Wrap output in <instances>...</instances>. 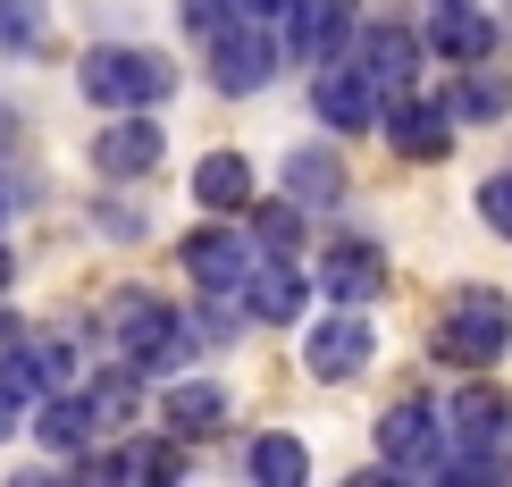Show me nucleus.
I'll return each instance as SVG.
<instances>
[{"label":"nucleus","instance_id":"nucleus-1","mask_svg":"<svg viewBox=\"0 0 512 487\" xmlns=\"http://www.w3.org/2000/svg\"><path fill=\"white\" fill-rule=\"evenodd\" d=\"M76 93L93 110H160L177 93V59L168 51H143V42H93L76 59Z\"/></svg>","mask_w":512,"mask_h":487},{"label":"nucleus","instance_id":"nucleus-2","mask_svg":"<svg viewBox=\"0 0 512 487\" xmlns=\"http://www.w3.org/2000/svg\"><path fill=\"white\" fill-rule=\"evenodd\" d=\"M110 336H118V362H135L143 378H177L194 362V328H185L177 303H160V294H118L110 303Z\"/></svg>","mask_w":512,"mask_h":487},{"label":"nucleus","instance_id":"nucleus-3","mask_svg":"<svg viewBox=\"0 0 512 487\" xmlns=\"http://www.w3.org/2000/svg\"><path fill=\"white\" fill-rule=\"evenodd\" d=\"M504 345H512V303H504L496 286H462L454 303H445V320H437V362L487 370Z\"/></svg>","mask_w":512,"mask_h":487},{"label":"nucleus","instance_id":"nucleus-4","mask_svg":"<svg viewBox=\"0 0 512 487\" xmlns=\"http://www.w3.org/2000/svg\"><path fill=\"white\" fill-rule=\"evenodd\" d=\"M202 59H210V84H219V93H261L286 51H277V26H261V17H236V26L202 34Z\"/></svg>","mask_w":512,"mask_h":487},{"label":"nucleus","instance_id":"nucleus-5","mask_svg":"<svg viewBox=\"0 0 512 487\" xmlns=\"http://www.w3.org/2000/svg\"><path fill=\"white\" fill-rule=\"evenodd\" d=\"M160 160H168V135L152 110H110V126L93 135V177H110V185H143Z\"/></svg>","mask_w":512,"mask_h":487},{"label":"nucleus","instance_id":"nucleus-6","mask_svg":"<svg viewBox=\"0 0 512 487\" xmlns=\"http://www.w3.org/2000/svg\"><path fill=\"white\" fill-rule=\"evenodd\" d=\"M378 462H387L395 479L445 471V420H437V404H395L387 420H378Z\"/></svg>","mask_w":512,"mask_h":487},{"label":"nucleus","instance_id":"nucleus-7","mask_svg":"<svg viewBox=\"0 0 512 487\" xmlns=\"http://www.w3.org/2000/svg\"><path fill=\"white\" fill-rule=\"evenodd\" d=\"M177 261H185V278H194L202 294H244V278H252V261H261V252H252V236L244 227H194V236L177 244Z\"/></svg>","mask_w":512,"mask_h":487},{"label":"nucleus","instance_id":"nucleus-8","mask_svg":"<svg viewBox=\"0 0 512 487\" xmlns=\"http://www.w3.org/2000/svg\"><path fill=\"white\" fill-rule=\"evenodd\" d=\"M311 110H319V126H328V135H370L387 101H378V84H370V68H361V59H353V68H345V59H319Z\"/></svg>","mask_w":512,"mask_h":487},{"label":"nucleus","instance_id":"nucleus-9","mask_svg":"<svg viewBox=\"0 0 512 487\" xmlns=\"http://www.w3.org/2000/svg\"><path fill=\"white\" fill-rule=\"evenodd\" d=\"M353 42V0H286L277 9V51L286 59H336Z\"/></svg>","mask_w":512,"mask_h":487},{"label":"nucleus","instance_id":"nucleus-10","mask_svg":"<svg viewBox=\"0 0 512 487\" xmlns=\"http://www.w3.org/2000/svg\"><path fill=\"white\" fill-rule=\"evenodd\" d=\"M378 126H387V143L403 160H445L454 152V110L445 101H420V84H403L387 110H378Z\"/></svg>","mask_w":512,"mask_h":487},{"label":"nucleus","instance_id":"nucleus-11","mask_svg":"<svg viewBox=\"0 0 512 487\" xmlns=\"http://www.w3.org/2000/svg\"><path fill=\"white\" fill-rule=\"evenodd\" d=\"M303 303H311V278L294 269V252H261L252 278H244V320L286 328V320H303Z\"/></svg>","mask_w":512,"mask_h":487},{"label":"nucleus","instance_id":"nucleus-12","mask_svg":"<svg viewBox=\"0 0 512 487\" xmlns=\"http://www.w3.org/2000/svg\"><path fill=\"white\" fill-rule=\"evenodd\" d=\"M370 328H361L353 320V303L345 311H336V320H319L311 336H303V362H311V378H328V387H345V378H361V370H370Z\"/></svg>","mask_w":512,"mask_h":487},{"label":"nucleus","instance_id":"nucleus-13","mask_svg":"<svg viewBox=\"0 0 512 487\" xmlns=\"http://www.w3.org/2000/svg\"><path fill=\"white\" fill-rule=\"evenodd\" d=\"M319 294H336V303H370V294H387V252H378L370 236H345L319 252Z\"/></svg>","mask_w":512,"mask_h":487},{"label":"nucleus","instance_id":"nucleus-14","mask_svg":"<svg viewBox=\"0 0 512 487\" xmlns=\"http://www.w3.org/2000/svg\"><path fill=\"white\" fill-rule=\"evenodd\" d=\"M26 429L42 437V454H84L101 437V420H93V404H84V387H59V395H34L26 404Z\"/></svg>","mask_w":512,"mask_h":487},{"label":"nucleus","instance_id":"nucleus-15","mask_svg":"<svg viewBox=\"0 0 512 487\" xmlns=\"http://www.w3.org/2000/svg\"><path fill=\"white\" fill-rule=\"evenodd\" d=\"M160 420H168V437H219L227 429V387L219 378H168L160 387Z\"/></svg>","mask_w":512,"mask_h":487},{"label":"nucleus","instance_id":"nucleus-16","mask_svg":"<svg viewBox=\"0 0 512 487\" xmlns=\"http://www.w3.org/2000/svg\"><path fill=\"white\" fill-rule=\"evenodd\" d=\"M429 42L437 59H462V68H471V59H487L496 51V17L479 9V0H437V17H429Z\"/></svg>","mask_w":512,"mask_h":487},{"label":"nucleus","instance_id":"nucleus-17","mask_svg":"<svg viewBox=\"0 0 512 487\" xmlns=\"http://www.w3.org/2000/svg\"><path fill=\"white\" fill-rule=\"evenodd\" d=\"M353 59L370 68L378 93H403L420 76V34L412 26H370V34H353Z\"/></svg>","mask_w":512,"mask_h":487},{"label":"nucleus","instance_id":"nucleus-18","mask_svg":"<svg viewBox=\"0 0 512 487\" xmlns=\"http://www.w3.org/2000/svg\"><path fill=\"white\" fill-rule=\"evenodd\" d=\"M194 202L210 210V219L252 210V160H244V152H210V160L194 168Z\"/></svg>","mask_w":512,"mask_h":487},{"label":"nucleus","instance_id":"nucleus-19","mask_svg":"<svg viewBox=\"0 0 512 487\" xmlns=\"http://www.w3.org/2000/svg\"><path fill=\"white\" fill-rule=\"evenodd\" d=\"M286 194L303 210H328L336 194H345V160L328 152V143H303V152H286Z\"/></svg>","mask_w":512,"mask_h":487},{"label":"nucleus","instance_id":"nucleus-20","mask_svg":"<svg viewBox=\"0 0 512 487\" xmlns=\"http://www.w3.org/2000/svg\"><path fill=\"white\" fill-rule=\"evenodd\" d=\"M244 471L261 479V487H303L311 479V454H303V437L269 429V437H252V446H244Z\"/></svg>","mask_w":512,"mask_h":487},{"label":"nucleus","instance_id":"nucleus-21","mask_svg":"<svg viewBox=\"0 0 512 487\" xmlns=\"http://www.w3.org/2000/svg\"><path fill=\"white\" fill-rule=\"evenodd\" d=\"M84 404H93L101 429H126V420H135V404H143V370H135V362L93 370V378H84Z\"/></svg>","mask_w":512,"mask_h":487},{"label":"nucleus","instance_id":"nucleus-22","mask_svg":"<svg viewBox=\"0 0 512 487\" xmlns=\"http://www.w3.org/2000/svg\"><path fill=\"white\" fill-rule=\"evenodd\" d=\"M445 110H454V118H471V126H496V118L512 110V84H504L496 68H479V59H471V68H462V84L445 93Z\"/></svg>","mask_w":512,"mask_h":487},{"label":"nucleus","instance_id":"nucleus-23","mask_svg":"<svg viewBox=\"0 0 512 487\" xmlns=\"http://www.w3.org/2000/svg\"><path fill=\"white\" fill-rule=\"evenodd\" d=\"M294 244H303V202L294 194H277V202L252 210V252H294Z\"/></svg>","mask_w":512,"mask_h":487},{"label":"nucleus","instance_id":"nucleus-24","mask_svg":"<svg viewBox=\"0 0 512 487\" xmlns=\"http://www.w3.org/2000/svg\"><path fill=\"white\" fill-rule=\"evenodd\" d=\"M42 42V0H0V51H34Z\"/></svg>","mask_w":512,"mask_h":487},{"label":"nucleus","instance_id":"nucleus-25","mask_svg":"<svg viewBox=\"0 0 512 487\" xmlns=\"http://www.w3.org/2000/svg\"><path fill=\"white\" fill-rule=\"evenodd\" d=\"M479 219L512 244V177H487V185H479Z\"/></svg>","mask_w":512,"mask_h":487},{"label":"nucleus","instance_id":"nucleus-26","mask_svg":"<svg viewBox=\"0 0 512 487\" xmlns=\"http://www.w3.org/2000/svg\"><path fill=\"white\" fill-rule=\"evenodd\" d=\"M93 219H101V236H110V244H135V236H143V210H135V202H101Z\"/></svg>","mask_w":512,"mask_h":487},{"label":"nucleus","instance_id":"nucleus-27","mask_svg":"<svg viewBox=\"0 0 512 487\" xmlns=\"http://www.w3.org/2000/svg\"><path fill=\"white\" fill-rule=\"evenodd\" d=\"M17 429H26V395H17L9 378H0V437H17Z\"/></svg>","mask_w":512,"mask_h":487},{"label":"nucleus","instance_id":"nucleus-28","mask_svg":"<svg viewBox=\"0 0 512 487\" xmlns=\"http://www.w3.org/2000/svg\"><path fill=\"white\" fill-rule=\"evenodd\" d=\"M9 278H17V261H9V244H0V294H9Z\"/></svg>","mask_w":512,"mask_h":487}]
</instances>
